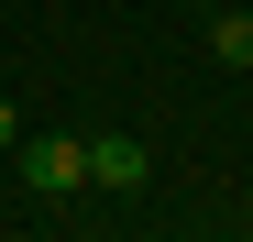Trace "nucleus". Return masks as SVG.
Listing matches in <instances>:
<instances>
[{"label":"nucleus","mask_w":253,"mask_h":242,"mask_svg":"<svg viewBox=\"0 0 253 242\" xmlns=\"http://www.w3.org/2000/svg\"><path fill=\"white\" fill-rule=\"evenodd\" d=\"M11 143H22V110H11V99H0V154H11Z\"/></svg>","instance_id":"nucleus-4"},{"label":"nucleus","mask_w":253,"mask_h":242,"mask_svg":"<svg viewBox=\"0 0 253 242\" xmlns=\"http://www.w3.org/2000/svg\"><path fill=\"white\" fill-rule=\"evenodd\" d=\"M11 165H22V187H33V198H77V187H88L77 132H33V143H11Z\"/></svg>","instance_id":"nucleus-1"},{"label":"nucleus","mask_w":253,"mask_h":242,"mask_svg":"<svg viewBox=\"0 0 253 242\" xmlns=\"http://www.w3.org/2000/svg\"><path fill=\"white\" fill-rule=\"evenodd\" d=\"M209 55H220V66H253V11H220V22H209Z\"/></svg>","instance_id":"nucleus-3"},{"label":"nucleus","mask_w":253,"mask_h":242,"mask_svg":"<svg viewBox=\"0 0 253 242\" xmlns=\"http://www.w3.org/2000/svg\"><path fill=\"white\" fill-rule=\"evenodd\" d=\"M77 154H88V187H110V198H132V187L154 176V154H143L132 132H99V143H77Z\"/></svg>","instance_id":"nucleus-2"}]
</instances>
